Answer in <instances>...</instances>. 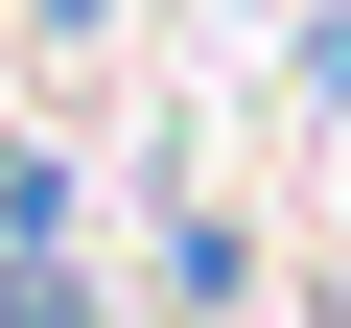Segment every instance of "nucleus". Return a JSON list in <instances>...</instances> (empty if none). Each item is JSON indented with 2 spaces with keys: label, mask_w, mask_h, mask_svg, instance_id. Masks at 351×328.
<instances>
[{
  "label": "nucleus",
  "mask_w": 351,
  "mask_h": 328,
  "mask_svg": "<svg viewBox=\"0 0 351 328\" xmlns=\"http://www.w3.org/2000/svg\"><path fill=\"white\" fill-rule=\"evenodd\" d=\"M24 24H117V0H24Z\"/></svg>",
  "instance_id": "obj_1"
}]
</instances>
